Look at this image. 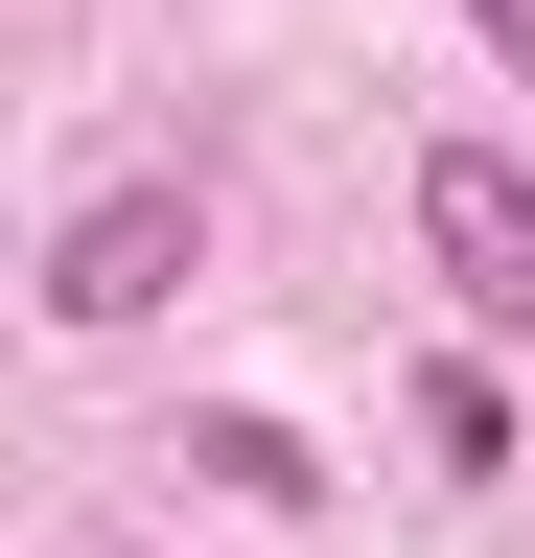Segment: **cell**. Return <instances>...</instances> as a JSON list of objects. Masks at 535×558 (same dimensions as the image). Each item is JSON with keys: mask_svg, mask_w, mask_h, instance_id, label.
I'll return each instance as SVG.
<instances>
[{"mask_svg": "<svg viewBox=\"0 0 535 558\" xmlns=\"http://www.w3.org/2000/svg\"><path fill=\"white\" fill-rule=\"evenodd\" d=\"M186 279H210V209H186V186H94L71 233H47V326L117 349V326H163Z\"/></svg>", "mask_w": 535, "mask_h": 558, "instance_id": "6da1fadb", "label": "cell"}, {"mask_svg": "<svg viewBox=\"0 0 535 558\" xmlns=\"http://www.w3.org/2000/svg\"><path fill=\"white\" fill-rule=\"evenodd\" d=\"M465 24H489V47H512V70H535V0H465Z\"/></svg>", "mask_w": 535, "mask_h": 558, "instance_id": "277c9868", "label": "cell"}, {"mask_svg": "<svg viewBox=\"0 0 535 558\" xmlns=\"http://www.w3.org/2000/svg\"><path fill=\"white\" fill-rule=\"evenodd\" d=\"M420 256L465 279V326H535V163L512 140H442L420 163Z\"/></svg>", "mask_w": 535, "mask_h": 558, "instance_id": "7a4b0ae2", "label": "cell"}, {"mask_svg": "<svg viewBox=\"0 0 535 558\" xmlns=\"http://www.w3.org/2000/svg\"><path fill=\"white\" fill-rule=\"evenodd\" d=\"M186 465H210V488H256V512H303V488H326V465L280 442V418H186Z\"/></svg>", "mask_w": 535, "mask_h": 558, "instance_id": "3957f363", "label": "cell"}]
</instances>
